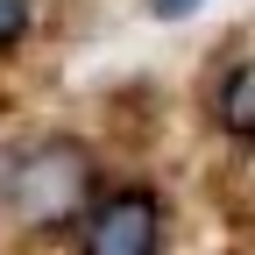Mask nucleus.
<instances>
[{"mask_svg":"<svg viewBox=\"0 0 255 255\" xmlns=\"http://www.w3.org/2000/svg\"><path fill=\"white\" fill-rule=\"evenodd\" d=\"M92 199H100V170H92V149L71 142V135L28 142L7 163V177H0V206H7V220L28 227V234H57V227H71V220H85Z\"/></svg>","mask_w":255,"mask_h":255,"instance_id":"1","label":"nucleus"},{"mask_svg":"<svg viewBox=\"0 0 255 255\" xmlns=\"http://www.w3.org/2000/svg\"><path fill=\"white\" fill-rule=\"evenodd\" d=\"M78 255H163V199L149 184H121L92 199Z\"/></svg>","mask_w":255,"mask_h":255,"instance_id":"2","label":"nucleus"},{"mask_svg":"<svg viewBox=\"0 0 255 255\" xmlns=\"http://www.w3.org/2000/svg\"><path fill=\"white\" fill-rule=\"evenodd\" d=\"M213 121H220V135H234L255 149V57H234L227 71H220L213 85Z\"/></svg>","mask_w":255,"mask_h":255,"instance_id":"3","label":"nucleus"},{"mask_svg":"<svg viewBox=\"0 0 255 255\" xmlns=\"http://www.w3.org/2000/svg\"><path fill=\"white\" fill-rule=\"evenodd\" d=\"M36 28V0H0V50H21Z\"/></svg>","mask_w":255,"mask_h":255,"instance_id":"4","label":"nucleus"},{"mask_svg":"<svg viewBox=\"0 0 255 255\" xmlns=\"http://www.w3.org/2000/svg\"><path fill=\"white\" fill-rule=\"evenodd\" d=\"M156 7H163V14H177V7H191V0H156Z\"/></svg>","mask_w":255,"mask_h":255,"instance_id":"5","label":"nucleus"}]
</instances>
